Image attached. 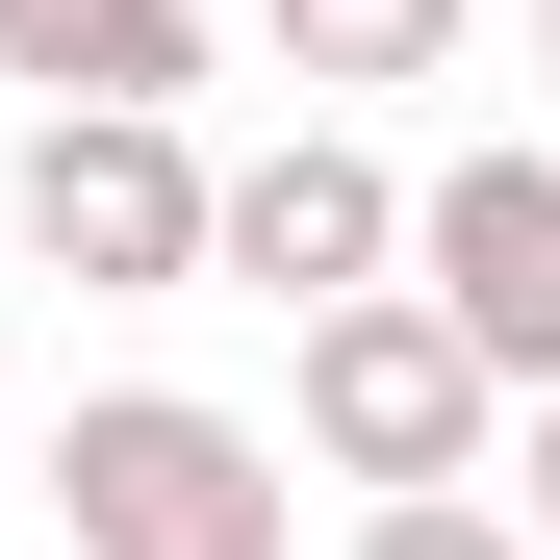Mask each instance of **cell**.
Listing matches in <instances>:
<instances>
[{
	"label": "cell",
	"mask_w": 560,
	"mask_h": 560,
	"mask_svg": "<svg viewBox=\"0 0 560 560\" xmlns=\"http://www.w3.org/2000/svg\"><path fill=\"white\" fill-rule=\"evenodd\" d=\"M26 485L77 510V560H280V433L205 383H103Z\"/></svg>",
	"instance_id": "obj_1"
},
{
	"label": "cell",
	"mask_w": 560,
	"mask_h": 560,
	"mask_svg": "<svg viewBox=\"0 0 560 560\" xmlns=\"http://www.w3.org/2000/svg\"><path fill=\"white\" fill-rule=\"evenodd\" d=\"M485 408H510V383H485V357H458V331L408 306V280L306 306V357H280V433H306L357 510H383V485H485Z\"/></svg>",
	"instance_id": "obj_2"
},
{
	"label": "cell",
	"mask_w": 560,
	"mask_h": 560,
	"mask_svg": "<svg viewBox=\"0 0 560 560\" xmlns=\"http://www.w3.org/2000/svg\"><path fill=\"white\" fill-rule=\"evenodd\" d=\"M0 230H26L51 280H103V306L205 280V153H178V103H26V178H0Z\"/></svg>",
	"instance_id": "obj_3"
},
{
	"label": "cell",
	"mask_w": 560,
	"mask_h": 560,
	"mask_svg": "<svg viewBox=\"0 0 560 560\" xmlns=\"http://www.w3.org/2000/svg\"><path fill=\"white\" fill-rule=\"evenodd\" d=\"M408 306L485 357L510 408L560 383V153H458L433 178V205H408Z\"/></svg>",
	"instance_id": "obj_4"
},
{
	"label": "cell",
	"mask_w": 560,
	"mask_h": 560,
	"mask_svg": "<svg viewBox=\"0 0 560 560\" xmlns=\"http://www.w3.org/2000/svg\"><path fill=\"white\" fill-rule=\"evenodd\" d=\"M408 255V178L357 153V128H280L205 178V280H255V306H357V280Z\"/></svg>",
	"instance_id": "obj_5"
},
{
	"label": "cell",
	"mask_w": 560,
	"mask_h": 560,
	"mask_svg": "<svg viewBox=\"0 0 560 560\" xmlns=\"http://www.w3.org/2000/svg\"><path fill=\"white\" fill-rule=\"evenodd\" d=\"M0 77L26 103H178L205 77V0H0Z\"/></svg>",
	"instance_id": "obj_6"
},
{
	"label": "cell",
	"mask_w": 560,
	"mask_h": 560,
	"mask_svg": "<svg viewBox=\"0 0 560 560\" xmlns=\"http://www.w3.org/2000/svg\"><path fill=\"white\" fill-rule=\"evenodd\" d=\"M485 0H280V77H331V103H383V77H433Z\"/></svg>",
	"instance_id": "obj_7"
},
{
	"label": "cell",
	"mask_w": 560,
	"mask_h": 560,
	"mask_svg": "<svg viewBox=\"0 0 560 560\" xmlns=\"http://www.w3.org/2000/svg\"><path fill=\"white\" fill-rule=\"evenodd\" d=\"M357 560H535V510H485V485H383Z\"/></svg>",
	"instance_id": "obj_8"
},
{
	"label": "cell",
	"mask_w": 560,
	"mask_h": 560,
	"mask_svg": "<svg viewBox=\"0 0 560 560\" xmlns=\"http://www.w3.org/2000/svg\"><path fill=\"white\" fill-rule=\"evenodd\" d=\"M535 560H560V383H535Z\"/></svg>",
	"instance_id": "obj_9"
},
{
	"label": "cell",
	"mask_w": 560,
	"mask_h": 560,
	"mask_svg": "<svg viewBox=\"0 0 560 560\" xmlns=\"http://www.w3.org/2000/svg\"><path fill=\"white\" fill-rule=\"evenodd\" d=\"M535 77H560V0H535Z\"/></svg>",
	"instance_id": "obj_10"
}]
</instances>
